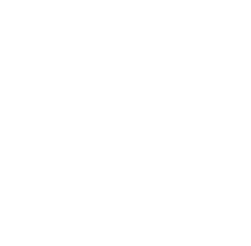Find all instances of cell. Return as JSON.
Listing matches in <instances>:
<instances>
[]
</instances>
